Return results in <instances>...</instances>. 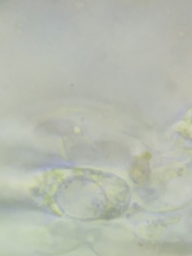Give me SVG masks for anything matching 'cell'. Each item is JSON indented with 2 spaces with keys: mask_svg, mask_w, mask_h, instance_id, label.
Segmentation results:
<instances>
[{
  "mask_svg": "<svg viewBox=\"0 0 192 256\" xmlns=\"http://www.w3.org/2000/svg\"><path fill=\"white\" fill-rule=\"evenodd\" d=\"M148 154L145 156L139 157L137 161L133 165L131 170V177L135 181L137 184H141L142 182L146 181L149 176V158Z\"/></svg>",
  "mask_w": 192,
  "mask_h": 256,
  "instance_id": "1",
  "label": "cell"
}]
</instances>
